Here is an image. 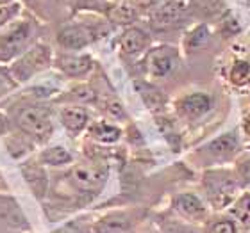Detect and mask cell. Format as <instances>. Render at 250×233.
Listing matches in <instances>:
<instances>
[{
  "instance_id": "d6986e66",
  "label": "cell",
  "mask_w": 250,
  "mask_h": 233,
  "mask_svg": "<svg viewBox=\"0 0 250 233\" xmlns=\"http://www.w3.org/2000/svg\"><path fill=\"white\" fill-rule=\"evenodd\" d=\"M91 134H93L95 139L102 141V143H115V141L120 139V130L107 123L95 125L93 128H91Z\"/></svg>"
},
{
  "instance_id": "ac0fdd59",
  "label": "cell",
  "mask_w": 250,
  "mask_h": 233,
  "mask_svg": "<svg viewBox=\"0 0 250 233\" xmlns=\"http://www.w3.org/2000/svg\"><path fill=\"white\" fill-rule=\"evenodd\" d=\"M230 82L234 86H245L250 82V62L247 61H236L230 68L229 73Z\"/></svg>"
},
{
  "instance_id": "d4e9b609",
  "label": "cell",
  "mask_w": 250,
  "mask_h": 233,
  "mask_svg": "<svg viewBox=\"0 0 250 233\" xmlns=\"http://www.w3.org/2000/svg\"><path fill=\"white\" fill-rule=\"evenodd\" d=\"M238 178H240L241 185H250V159L243 161L238 166Z\"/></svg>"
},
{
  "instance_id": "3957f363",
  "label": "cell",
  "mask_w": 250,
  "mask_h": 233,
  "mask_svg": "<svg viewBox=\"0 0 250 233\" xmlns=\"http://www.w3.org/2000/svg\"><path fill=\"white\" fill-rule=\"evenodd\" d=\"M16 125L20 126L25 134L32 135L40 141H45L52 132V121L50 112L47 107L42 105H27L16 116Z\"/></svg>"
},
{
  "instance_id": "6da1fadb",
  "label": "cell",
  "mask_w": 250,
  "mask_h": 233,
  "mask_svg": "<svg viewBox=\"0 0 250 233\" xmlns=\"http://www.w3.org/2000/svg\"><path fill=\"white\" fill-rule=\"evenodd\" d=\"M38 27L32 20L9 21L0 32V62H9L25 52L27 47L36 37Z\"/></svg>"
},
{
  "instance_id": "484cf974",
  "label": "cell",
  "mask_w": 250,
  "mask_h": 233,
  "mask_svg": "<svg viewBox=\"0 0 250 233\" xmlns=\"http://www.w3.org/2000/svg\"><path fill=\"white\" fill-rule=\"evenodd\" d=\"M73 5L77 9H99V7H105L104 0H73Z\"/></svg>"
},
{
  "instance_id": "ba28073f",
  "label": "cell",
  "mask_w": 250,
  "mask_h": 233,
  "mask_svg": "<svg viewBox=\"0 0 250 233\" xmlns=\"http://www.w3.org/2000/svg\"><path fill=\"white\" fill-rule=\"evenodd\" d=\"M183 15L184 5L175 2V0H170V2H165L163 5L156 7L154 15H152V25L156 29H168V27H173L175 23H179Z\"/></svg>"
},
{
  "instance_id": "52a82bcc",
  "label": "cell",
  "mask_w": 250,
  "mask_h": 233,
  "mask_svg": "<svg viewBox=\"0 0 250 233\" xmlns=\"http://www.w3.org/2000/svg\"><path fill=\"white\" fill-rule=\"evenodd\" d=\"M177 52L172 47H157L146 55V70L152 77H165L172 72Z\"/></svg>"
},
{
  "instance_id": "7c38bea8",
  "label": "cell",
  "mask_w": 250,
  "mask_h": 233,
  "mask_svg": "<svg viewBox=\"0 0 250 233\" xmlns=\"http://www.w3.org/2000/svg\"><path fill=\"white\" fill-rule=\"evenodd\" d=\"M173 205L188 219L200 221V219L206 217V207H204V203L195 194H179L175 197Z\"/></svg>"
},
{
  "instance_id": "f1b7e54d",
  "label": "cell",
  "mask_w": 250,
  "mask_h": 233,
  "mask_svg": "<svg viewBox=\"0 0 250 233\" xmlns=\"http://www.w3.org/2000/svg\"><path fill=\"white\" fill-rule=\"evenodd\" d=\"M7 89H9V82L0 75V94L4 93V91H7Z\"/></svg>"
},
{
  "instance_id": "8fae6325",
  "label": "cell",
  "mask_w": 250,
  "mask_h": 233,
  "mask_svg": "<svg viewBox=\"0 0 250 233\" xmlns=\"http://www.w3.org/2000/svg\"><path fill=\"white\" fill-rule=\"evenodd\" d=\"M58 66L68 77H83L91 70L89 55H61L58 59Z\"/></svg>"
},
{
  "instance_id": "4316f807",
  "label": "cell",
  "mask_w": 250,
  "mask_h": 233,
  "mask_svg": "<svg viewBox=\"0 0 250 233\" xmlns=\"http://www.w3.org/2000/svg\"><path fill=\"white\" fill-rule=\"evenodd\" d=\"M107 110H109V114H113L115 118H124V109H122V105L118 104V102H111L109 107H107Z\"/></svg>"
},
{
  "instance_id": "603a6c76",
  "label": "cell",
  "mask_w": 250,
  "mask_h": 233,
  "mask_svg": "<svg viewBox=\"0 0 250 233\" xmlns=\"http://www.w3.org/2000/svg\"><path fill=\"white\" fill-rule=\"evenodd\" d=\"M20 13V4L0 5V29H4L9 21H13L16 15Z\"/></svg>"
},
{
  "instance_id": "8992f818",
  "label": "cell",
  "mask_w": 250,
  "mask_h": 233,
  "mask_svg": "<svg viewBox=\"0 0 250 233\" xmlns=\"http://www.w3.org/2000/svg\"><path fill=\"white\" fill-rule=\"evenodd\" d=\"M97 36H99V34H97L89 25H84V23H73V25L62 27L61 31H59L58 41H59V45L64 48L79 50V48L89 45Z\"/></svg>"
},
{
  "instance_id": "4dcf8cb0",
  "label": "cell",
  "mask_w": 250,
  "mask_h": 233,
  "mask_svg": "<svg viewBox=\"0 0 250 233\" xmlns=\"http://www.w3.org/2000/svg\"><path fill=\"white\" fill-rule=\"evenodd\" d=\"M9 4H15V0H0V5H9Z\"/></svg>"
},
{
  "instance_id": "5b68a950",
  "label": "cell",
  "mask_w": 250,
  "mask_h": 233,
  "mask_svg": "<svg viewBox=\"0 0 250 233\" xmlns=\"http://www.w3.org/2000/svg\"><path fill=\"white\" fill-rule=\"evenodd\" d=\"M107 171L102 166H95V164H81V166L73 167L70 180L79 191L84 192H99L105 183Z\"/></svg>"
},
{
  "instance_id": "30bf717a",
  "label": "cell",
  "mask_w": 250,
  "mask_h": 233,
  "mask_svg": "<svg viewBox=\"0 0 250 233\" xmlns=\"http://www.w3.org/2000/svg\"><path fill=\"white\" fill-rule=\"evenodd\" d=\"M150 45V37L146 36L145 31H141L138 27H130L122 34L120 37V47L125 54L136 55V54L143 52L146 47Z\"/></svg>"
},
{
  "instance_id": "9a60e30c",
  "label": "cell",
  "mask_w": 250,
  "mask_h": 233,
  "mask_svg": "<svg viewBox=\"0 0 250 233\" xmlns=\"http://www.w3.org/2000/svg\"><path fill=\"white\" fill-rule=\"evenodd\" d=\"M129 228V219L124 214H113L95 224V233H122Z\"/></svg>"
},
{
  "instance_id": "4fadbf2b",
  "label": "cell",
  "mask_w": 250,
  "mask_h": 233,
  "mask_svg": "<svg viewBox=\"0 0 250 233\" xmlns=\"http://www.w3.org/2000/svg\"><path fill=\"white\" fill-rule=\"evenodd\" d=\"M238 146L240 144H238L234 134H224L220 135L218 139H214L213 143H209L208 151L218 161H227L238 151Z\"/></svg>"
},
{
  "instance_id": "9c48e42d",
  "label": "cell",
  "mask_w": 250,
  "mask_h": 233,
  "mask_svg": "<svg viewBox=\"0 0 250 233\" xmlns=\"http://www.w3.org/2000/svg\"><path fill=\"white\" fill-rule=\"evenodd\" d=\"M211 107V98L204 93H193L179 102V112L188 119H197L206 114Z\"/></svg>"
},
{
  "instance_id": "f546056e",
  "label": "cell",
  "mask_w": 250,
  "mask_h": 233,
  "mask_svg": "<svg viewBox=\"0 0 250 233\" xmlns=\"http://www.w3.org/2000/svg\"><path fill=\"white\" fill-rule=\"evenodd\" d=\"M243 128H245V132H247V135L250 137V114L245 118V121H243Z\"/></svg>"
},
{
  "instance_id": "e0dca14e",
  "label": "cell",
  "mask_w": 250,
  "mask_h": 233,
  "mask_svg": "<svg viewBox=\"0 0 250 233\" xmlns=\"http://www.w3.org/2000/svg\"><path fill=\"white\" fill-rule=\"evenodd\" d=\"M42 161L45 164H50V166H61V164H66V162L72 161V153H68L61 146H56V148H48V150L43 151Z\"/></svg>"
},
{
  "instance_id": "7402d4cb",
  "label": "cell",
  "mask_w": 250,
  "mask_h": 233,
  "mask_svg": "<svg viewBox=\"0 0 250 233\" xmlns=\"http://www.w3.org/2000/svg\"><path fill=\"white\" fill-rule=\"evenodd\" d=\"M208 37H209V32L208 29L204 25L197 27L195 31L189 34V37H188V47L189 48H198V47H202L204 43L208 41Z\"/></svg>"
},
{
  "instance_id": "ffe728a7",
  "label": "cell",
  "mask_w": 250,
  "mask_h": 233,
  "mask_svg": "<svg viewBox=\"0 0 250 233\" xmlns=\"http://www.w3.org/2000/svg\"><path fill=\"white\" fill-rule=\"evenodd\" d=\"M25 178L31 183V187L34 189L38 196L45 194V187H47V180H45V173L36 166H31L25 169Z\"/></svg>"
},
{
  "instance_id": "44dd1931",
  "label": "cell",
  "mask_w": 250,
  "mask_h": 233,
  "mask_svg": "<svg viewBox=\"0 0 250 233\" xmlns=\"http://www.w3.org/2000/svg\"><path fill=\"white\" fill-rule=\"evenodd\" d=\"M109 18L115 23H130L136 18L134 7L130 5H116L109 11Z\"/></svg>"
},
{
  "instance_id": "5bb4252c",
  "label": "cell",
  "mask_w": 250,
  "mask_h": 233,
  "mask_svg": "<svg viewBox=\"0 0 250 233\" xmlns=\"http://www.w3.org/2000/svg\"><path fill=\"white\" fill-rule=\"evenodd\" d=\"M61 123L72 134H79L88 125V112L81 107H64L61 110Z\"/></svg>"
},
{
  "instance_id": "7a4b0ae2",
  "label": "cell",
  "mask_w": 250,
  "mask_h": 233,
  "mask_svg": "<svg viewBox=\"0 0 250 233\" xmlns=\"http://www.w3.org/2000/svg\"><path fill=\"white\" fill-rule=\"evenodd\" d=\"M204 187L209 203L213 205V208L220 210L229 207L230 201L234 199L236 192L240 189V181L229 171H209L204 176Z\"/></svg>"
},
{
  "instance_id": "1f68e13d",
  "label": "cell",
  "mask_w": 250,
  "mask_h": 233,
  "mask_svg": "<svg viewBox=\"0 0 250 233\" xmlns=\"http://www.w3.org/2000/svg\"><path fill=\"white\" fill-rule=\"evenodd\" d=\"M247 2H249V5H250V0H247Z\"/></svg>"
},
{
  "instance_id": "277c9868",
  "label": "cell",
  "mask_w": 250,
  "mask_h": 233,
  "mask_svg": "<svg viewBox=\"0 0 250 233\" xmlns=\"http://www.w3.org/2000/svg\"><path fill=\"white\" fill-rule=\"evenodd\" d=\"M50 64V50L45 45H38V47L27 50V54L21 59L11 66V73L15 75L18 80H27L38 72H42Z\"/></svg>"
},
{
  "instance_id": "83f0119b",
  "label": "cell",
  "mask_w": 250,
  "mask_h": 233,
  "mask_svg": "<svg viewBox=\"0 0 250 233\" xmlns=\"http://www.w3.org/2000/svg\"><path fill=\"white\" fill-rule=\"evenodd\" d=\"M54 233H83V232H81L75 224H66V226H62V228H59L58 232H54Z\"/></svg>"
},
{
  "instance_id": "2e32d148",
  "label": "cell",
  "mask_w": 250,
  "mask_h": 233,
  "mask_svg": "<svg viewBox=\"0 0 250 233\" xmlns=\"http://www.w3.org/2000/svg\"><path fill=\"white\" fill-rule=\"evenodd\" d=\"M230 214H232L238 221H241V223H245V224L250 223V192H243V194L236 199L232 208H230Z\"/></svg>"
},
{
  "instance_id": "cb8c5ba5",
  "label": "cell",
  "mask_w": 250,
  "mask_h": 233,
  "mask_svg": "<svg viewBox=\"0 0 250 233\" xmlns=\"http://www.w3.org/2000/svg\"><path fill=\"white\" fill-rule=\"evenodd\" d=\"M208 233H238L234 221L230 219H218L209 226Z\"/></svg>"
}]
</instances>
